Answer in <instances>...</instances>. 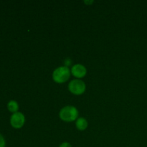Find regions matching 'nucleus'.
I'll list each match as a JSON object with an SVG mask.
<instances>
[{"mask_svg":"<svg viewBox=\"0 0 147 147\" xmlns=\"http://www.w3.org/2000/svg\"><path fill=\"white\" fill-rule=\"evenodd\" d=\"M59 116L61 120L65 122H72L77 120L78 117V111L76 107L67 106L60 110Z\"/></svg>","mask_w":147,"mask_h":147,"instance_id":"obj_1","label":"nucleus"},{"mask_svg":"<svg viewBox=\"0 0 147 147\" xmlns=\"http://www.w3.org/2000/svg\"><path fill=\"white\" fill-rule=\"evenodd\" d=\"M70 76V71L66 66H60L54 70L53 73V78L57 83H65Z\"/></svg>","mask_w":147,"mask_h":147,"instance_id":"obj_2","label":"nucleus"},{"mask_svg":"<svg viewBox=\"0 0 147 147\" xmlns=\"http://www.w3.org/2000/svg\"><path fill=\"white\" fill-rule=\"evenodd\" d=\"M86 88V84L83 80L76 79L70 82L68 85V89L70 92L75 95H81L85 92Z\"/></svg>","mask_w":147,"mask_h":147,"instance_id":"obj_3","label":"nucleus"},{"mask_svg":"<svg viewBox=\"0 0 147 147\" xmlns=\"http://www.w3.org/2000/svg\"><path fill=\"white\" fill-rule=\"evenodd\" d=\"M24 122H25V117L21 112L13 113L10 118L11 126L14 129H21L24 126Z\"/></svg>","mask_w":147,"mask_h":147,"instance_id":"obj_4","label":"nucleus"},{"mask_svg":"<svg viewBox=\"0 0 147 147\" xmlns=\"http://www.w3.org/2000/svg\"><path fill=\"white\" fill-rule=\"evenodd\" d=\"M71 73L73 76L78 78H82L86 76V73H87V70L83 65L76 64L72 67Z\"/></svg>","mask_w":147,"mask_h":147,"instance_id":"obj_5","label":"nucleus"},{"mask_svg":"<svg viewBox=\"0 0 147 147\" xmlns=\"http://www.w3.org/2000/svg\"><path fill=\"white\" fill-rule=\"evenodd\" d=\"M76 127L78 130L80 131H84L85 129H87L88 127V122L86 119L84 118H78L76 120Z\"/></svg>","mask_w":147,"mask_h":147,"instance_id":"obj_6","label":"nucleus"},{"mask_svg":"<svg viewBox=\"0 0 147 147\" xmlns=\"http://www.w3.org/2000/svg\"><path fill=\"white\" fill-rule=\"evenodd\" d=\"M7 109L11 113H17V112H18L19 110V105L17 101H15L14 100H11L7 104Z\"/></svg>","mask_w":147,"mask_h":147,"instance_id":"obj_7","label":"nucleus"},{"mask_svg":"<svg viewBox=\"0 0 147 147\" xmlns=\"http://www.w3.org/2000/svg\"><path fill=\"white\" fill-rule=\"evenodd\" d=\"M6 142L4 140V138L3 137L2 135L0 134V147H5Z\"/></svg>","mask_w":147,"mask_h":147,"instance_id":"obj_8","label":"nucleus"},{"mask_svg":"<svg viewBox=\"0 0 147 147\" xmlns=\"http://www.w3.org/2000/svg\"><path fill=\"white\" fill-rule=\"evenodd\" d=\"M59 147H72V146L70 143H68V142H63V143H62L60 145Z\"/></svg>","mask_w":147,"mask_h":147,"instance_id":"obj_9","label":"nucleus"},{"mask_svg":"<svg viewBox=\"0 0 147 147\" xmlns=\"http://www.w3.org/2000/svg\"><path fill=\"white\" fill-rule=\"evenodd\" d=\"M84 2H85V4H92V3H93V1H85Z\"/></svg>","mask_w":147,"mask_h":147,"instance_id":"obj_10","label":"nucleus"}]
</instances>
